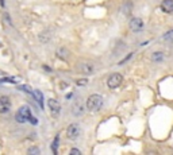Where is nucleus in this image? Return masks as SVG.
<instances>
[{"label": "nucleus", "instance_id": "nucleus-6", "mask_svg": "<svg viewBox=\"0 0 173 155\" xmlns=\"http://www.w3.org/2000/svg\"><path fill=\"white\" fill-rule=\"evenodd\" d=\"M142 28H143L142 19H139V18H134V19L130 20V30H131V31L138 33V31H141Z\"/></svg>", "mask_w": 173, "mask_h": 155}, {"label": "nucleus", "instance_id": "nucleus-14", "mask_svg": "<svg viewBox=\"0 0 173 155\" xmlns=\"http://www.w3.org/2000/svg\"><path fill=\"white\" fill-rule=\"evenodd\" d=\"M58 140H59V136H56V139H54V142H53V146H51V150H53L54 154H57V147H58Z\"/></svg>", "mask_w": 173, "mask_h": 155}, {"label": "nucleus", "instance_id": "nucleus-4", "mask_svg": "<svg viewBox=\"0 0 173 155\" xmlns=\"http://www.w3.org/2000/svg\"><path fill=\"white\" fill-rule=\"evenodd\" d=\"M80 133H81V128L78 124H70L66 130V136L69 139H72V140L77 139L80 136Z\"/></svg>", "mask_w": 173, "mask_h": 155}, {"label": "nucleus", "instance_id": "nucleus-17", "mask_svg": "<svg viewBox=\"0 0 173 155\" xmlns=\"http://www.w3.org/2000/svg\"><path fill=\"white\" fill-rule=\"evenodd\" d=\"M29 121L31 123V124H34V125H37V124H38V120L35 119V117H32V116L30 117V120H29Z\"/></svg>", "mask_w": 173, "mask_h": 155}, {"label": "nucleus", "instance_id": "nucleus-12", "mask_svg": "<svg viewBox=\"0 0 173 155\" xmlns=\"http://www.w3.org/2000/svg\"><path fill=\"white\" fill-rule=\"evenodd\" d=\"M151 60L161 61V60H164V54H162V53H153V54H151Z\"/></svg>", "mask_w": 173, "mask_h": 155}, {"label": "nucleus", "instance_id": "nucleus-10", "mask_svg": "<svg viewBox=\"0 0 173 155\" xmlns=\"http://www.w3.org/2000/svg\"><path fill=\"white\" fill-rule=\"evenodd\" d=\"M32 95H34V97L37 98V101L39 103V105L43 108V96H42V93H41L39 90H34V92H32Z\"/></svg>", "mask_w": 173, "mask_h": 155}, {"label": "nucleus", "instance_id": "nucleus-18", "mask_svg": "<svg viewBox=\"0 0 173 155\" xmlns=\"http://www.w3.org/2000/svg\"><path fill=\"white\" fill-rule=\"evenodd\" d=\"M29 152H30V154H31V152H35V154H39V150H38V148H30V150H29Z\"/></svg>", "mask_w": 173, "mask_h": 155}, {"label": "nucleus", "instance_id": "nucleus-8", "mask_svg": "<svg viewBox=\"0 0 173 155\" xmlns=\"http://www.w3.org/2000/svg\"><path fill=\"white\" fill-rule=\"evenodd\" d=\"M80 72L81 73H84V74H92V73H95V66L92 65V63H89V62H83V63H80Z\"/></svg>", "mask_w": 173, "mask_h": 155}, {"label": "nucleus", "instance_id": "nucleus-13", "mask_svg": "<svg viewBox=\"0 0 173 155\" xmlns=\"http://www.w3.org/2000/svg\"><path fill=\"white\" fill-rule=\"evenodd\" d=\"M164 39H165L166 42H173V30L168 31V33L164 35Z\"/></svg>", "mask_w": 173, "mask_h": 155}, {"label": "nucleus", "instance_id": "nucleus-2", "mask_svg": "<svg viewBox=\"0 0 173 155\" xmlns=\"http://www.w3.org/2000/svg\"><path fill=\"white\" fill-rule=\"evenodd\" d=\"M31 116H32L31 109H30L27 105H23V107H20V108L18 109L15 119H16V121H18V123H26V121H29Z\"/></svg>", "mask_w": 173, "mask_h": 155}, {"label": "nucleus", "instance_id": "nucleus-9", "mask_svg": "<svg viewBox=\"0 0 173 155\" xmlns=\"http://www.w3.org/2000/svg\"><path fill=\"white\" fill-rule=\"evenodd\" d=\"M161 10L164 12H166V14H172L173 12V0H162Z\"/></svg>", "mask_w": 173, "mask_h": 155}, {"label": "nucleus", "instance_id": "nucleus-16", "mask_svg": "<svg viewBox=\"0 0 173 155\" xmlns=\"http://www.w3.org/2000/svg\"><path fill=\"white\" fill-rule=\"evenodd\" d=\"M88 84V80H85V78H83V80H80V81H77V85H86Z\"/></svg>", "mask_w": 173, "mask_h": 155}, {"label": "nucleus", "instance_id": "nucleus-1", "mask_svg": "<svg viewBox=\"0 0 173 155\" xmlns=\"http://www.w3.org/2000/svg\"><path fill=\"white\" fill-rule=\"evenodd\" d=\"M103 107V97L100 95H91L86 100V108L92 112L99 111Z\"/></svg>", "mask_w": 173, "mask_h": 155}, {"label": "nucleus", "instance_id": "nucleus-5", "mask_svg": "<svg viewBox=\"0 0 173 155\" xmlns=\"http://www.w3.org/2000/svg\"><path fill=\"white\" fill-rule=\"evenodd\" d=\"M11 109V101L7 96L0 97V113H8Z\"/></svg>", "mask_w": 173, "mask_h": 155}, {"label": "nucleus", "instance_id": "nucleus-7", "mask_svg": "<svg viewBox=\"0 0 173 155\" xmlns=\"http://www.w3.org/2000/svg\"><path fill=\"white\" fill-rule=\"evenodd\" d=\"M47 104H49V108H50V112L53 113V116H58L59 111H61V105H59L58 101L54 100V98H50L47 101Z\"/></svg>", "mask_w": 173, "mask_h": 155}, {"label": "nucleus", "instance_id": "nucleus-15", "mask_svg": "<svg viewBox=\"0 0 173 155\" xmlns=\"http://www.w3.org/2000/svg\"><path fill=\"white\" fill-rule=\"evenodd\" d=\"M70 154H72V155H80L81 154V151H80V150H77V148H72V150H70Z\"/></svg>", "mask_w": 173, "mask_h": 155}, {"label": "nucleus", "instance_id": "nucleus-3", "mask_svg": "<svg viewBox=\"0 0 173 155\" xmlns=\"http://www.w3.org/2000/svg\"><path fill=\"white\" fill-rule=\"evenodd\" d=\"M122 81H123V77H122V74L112 73L110 77H108L107 85H108V88H110V89H115V88H118L119 85L122 84Z\"/></svg>", "mask_w": 173, "mask_h": 155}, {"label": "nucleus", "instance_id": "nucleus-11", "mask_svg": "<svg viewBox=\"0 0 173 155\" xmlns=\"http://www.w3.org/2000/svg\"><path fill=\"white\" fill-rule=\"evenodd\" d=\"M57 55H58V57H61L62 60H65V57L68 55V50L65 49V47H59V49L57 50Z\"/></svg>", "mask_w": 173, "mask_h": 155}]
</instances>
